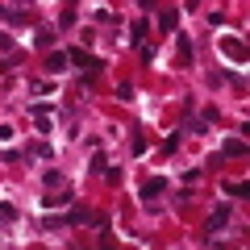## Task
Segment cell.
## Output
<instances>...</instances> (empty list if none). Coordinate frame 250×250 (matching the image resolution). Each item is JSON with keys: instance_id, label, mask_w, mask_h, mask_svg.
<instances>
[{"instance_id": "obj_5", "label": "cell", "mask_w": 250, "mask_h": 250, "mask_svg": "<svg viewBox=\"0 0 250 250\" xmlns=\"http://www.w3.org/2000/svg\"><path fill=\"white\" fill-rule=\"evenodd\" d=\"M221 54H225V59L246 62V46H242V38H221Z\"/></svg>"}, {"instance_id": "obj_15", "label": "cell", "mask_w": 250, "mask_h": 250, "mask_svg": "<svg viewBox=\"0 0 250 250\" xmlns=\"http://www.w3.org/2000/svg\"><path fill=\"white\" fill-rule=\"evenodd\" d=\"M225 154H229V159L233 154H246V142H242V138H229V142H225Z\"/></svg>"}, {"instance_id": "obj_1", "label": "cell", "mask_w": 250, "mask_h": 250, "mask_svg": "<svg viewBox=\"0 0 250 250\" xmlns=\"http://www.w3.org/2000/svg\"><path fill=\"white\" fill-rule=\"evenodd\" d=\"M67 62H75V71H80V83H83V88H96L100 71H104V62H100L96 54H88L83 46H67Z\"/></svg>"}, {"instance_id": "obj_12", "label": "cell", "mask_w": 250, "mask_h": 250, "mask_svg": "<svg viewBox=\"0 0 250 250\" xmlns=\"http://www.w3.org/2000/svg\"><path fill=\"white\" fill-rule=\"evenodd\" d=\"M225 196H246V184L242 179H225Z\"/></svg>"}, {"instance_id": "obj_19", "label": "cell", "mask_w": 250, "mask_h": 250, "mask_svg": "<svg viewBox=\"0 0 250 250\" xmlns=\"http://www.w3.org/2000/svg\"><path fill=\"white\" fill-rule=\"evenodd\" d=\"M129 38H134V42H142V38H146V21H138V25L129 29Z\"/></svg>"}, {"instance_id": "obj_6", "label": "cell", "mask_w": 250, "mask_h": 250, "mask_svg": "<svg viewBox=\"0 0 250 250\" xmlns=\"http://www.w3.org/2000/svg\"><path fill=\"white\" fill-rule=\"evenodd\" d=\"M163 192H167V179H163V175H154V179H146V184H142V200L163 196Z\"/></svg>"}, {"instance_id": "obj_8", "label": "cell", "mask_w": 250, "mask_h": 250, "mask_svg": "<svg viewBox=\"0 0 250 250\" xmlns=\"http://www.w3.org/2000/svg\"><path fill=\"white\" fill-rule=\"evenodd\" d=\"M46 71H50V75H62V71H67V54H62V50H54L50 59H46Z\"/></svg>"}, {"instance_id": "obj_10", "label": "cell", "mask_w": 250, "mask_h": 250, "mask_svg": "<svg viewBox=\"0 0 250 250\" xmlns=\"http://www.w3.org/2000/svg\"><path fill=\"white\" fill-rule=\"evenodd\" d=\"M34 46H38V50H50V46H54V29H38V34H34Z\"/></svg>"}, {"instance_id": "obj_14", "label": "cell", "mask_w": 250, "mask_h": 250, "mask_svg": "<svg viewBox=\"0 0 250 250\" xmlns=\"http://www.w3.org/2000/svg\"><path fill=\"white\" fill-rule=\"evenodd\" d=\"M17 62H21V50H13V54H9V59H0V75H9V71H13V67H17Z\"/></svg>"}, {"instance_id": "obj_20", "label": "cell", "mask_w": 250, "mask_h": 250, "mask_svg": "<svg viewBox=\"0 0 250 250\" xmlns=\"http://www.w3.org/2000/svg\"><path fill=\"white\" fill-rule=\"evenodd\" d=\"M13 217H17V208H13V205H0V221H13Z\"/></svg>"}, {"instance_id": "obj_21", "label": "cell", "mask_w": 250, "mask_h": 250, "mask_svg": "<svg viewBox=\"0 0 250 250\" xmlns=\"http://www.w3.org/2000/svg\"><path fill=\"white\" fill-rule=\"evenodd\" d=\"M0 50H13V34H4V29H0Z\"/></svg>"}, {"instance_id": "obj_3", "label": "cell", "mask_w": 250, "mask_h": 250, "mask_svg": "<svg viewBox=\"0 0 250 250\" xmlns=\"http://www.w3.org/2000/svg\"><path fill=\"white\" fill-rule=\"evenodd\" d=\"M34 13L29 9H13V4H0V25H29Z\"/></svg>"}, {"instance_id": "obj_23", "label": "cell", "mask_w": 250, "mask_h": 250, "mask_svg": "<svg viewBox=\"0 0 250 250\" xmlns=\"http://www.w3.org/2000/svg\"><path fill=\"white\" fill-rule=\"evenodd\" d=\"M29 4H34V0H29Z\"/></svg>"}, {"instance_id": "obj_13", "label": "cell", "mask_w": 250, "mask_h": 250, "mask_svg": "<svg viewBox=\"0 0 250 250\" xmlns=\"http://www.w3.org/2000/svg\"><path fill=\"white\" fill-rule=\"evenodd\" d=\"M59 25H62V29H71V25H75V4H71V0H67V9H62Z\"/></svg>"}, {"instance_id": "obj_9", "label": "cell", "mask_w": 250, "mask_h": 250, "mask_svg": "<svg viewBox=\"0 0 250 250\" xmlns=\"http://www.w3.org/2000/svg\"><path fill=\"white\" fill-rule=\"evenodd\" d=\"M71 200H75V196H71V188H67V192H54V196H46L42 205H46V208H62V205H71Z\"/></svg>"}, {"instance_id": "obj_2", "label": "cell", "mask_w": 250, "mask_h": 250, "mask_svg": "<svg viewBox=\"0 0 250 250\" xmlns=\"http://www.w3.org/2000/svg\"><path fill=\"white\" fill-rule=\"evenodd\" d=\"M229 217H233V205H229V200H221V205L213 208V217L205 221V233H217V229H225V225H229Z\"/></svg>"}, {"instance_id": "obj_17", "label": "cell", "mask_w": 250, "mask_h": 250, "mask_svg": "<svg viewBox=\"0 0 250 250\" xmlns=\"http://www.w3.org/2000/svg\"><path fill=\"white\" fill-rule=\"evenodd\" d=\"M175 150H179V129L171 138H163V154H175Z\"/></svg>"}, {"instance_id": "obj_4", "label": "cell", "mask_w": 250, "mask_h": 250, "mask_svg": "<svg viewBox=\"0 0 250 250\" xmlns=\"http://www.w3.org/2000/svg\"><path fill=\"white\" fill-rule=\"evenodd\" d=\"M175 59H179V67H192V62H196V54H192V34H175Z\"/></svg>"}, {"instance_id": "obj_11", "label": "cell", "mask_w": 250, "mask_h": 250, "mask_svg": "<svg viewBox=\"0 0 250 250\" xmlns=\"http://www.w3.org/2000/svg\"><path fill=\"white\" fill-rule=\"evenodd\" d=\"M50 142H34V146H29V159H50Z\"/></svg>"}, {"instance_id": "obj_16", "label": "cell", "mask_w": 250, "mask_h": 250, "mask_svg": "<svg viewBox=\"0 0 250 250\" xmlns=\"http://www.w3.org/2000/svg\"><path fill=\"white\" fill-rule=\"evenodd\" d=\"M42 184H46V188H59V184H62V171H59V167H50V171L42 175Z\"/></svg>"}, {"instance_id": "obj_18", "label": "cell", "mask_w": 250, "mask_h": 250, "mask_svg": "<svg viewBox=\"0 0 250 250\" xmlns=\"http://www.w3.org/2000/svg\"><path fill=\"white\" fill-rule=\"evenodd\" d=\"M129 150H134V154H146V138L134 134V138H129Z\"/></svg>"}, {"instance_id": "obj_7", "label": "cell", "mask_w": 250, "mask_h": 250, "mask_svg": "<svg viewBox=\"0 0 250 250\" xmlns=\"http://www.w3.org/2000/svg\"><path fill=\"white\" fill-rule=\"evenodd\" d=\"M159 29H163V34H175V29H179V13L175 9H163L159 13Z\"/></svg>"}, {"instance_id": "obj_22", "label": "cell", "mask_w": 250, "mask_h": 250, "mask_svg": "<svg viewBox=\"0 0 250 250\" xmlns=\"http://www.w3.org/2000/svg\"><path fill=\"white\" fill-rule=\"evenodd\" d=\"M138 4H142V9H154V4H159V0H138Z\"/></svg>"}]
</instances>
